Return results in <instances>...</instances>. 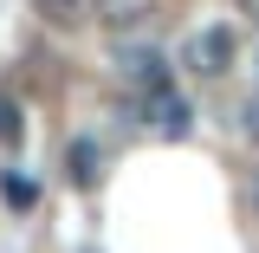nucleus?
I'll list each match as a JSON object with an SVG mask.
<instances>
[{
    "label": "nucleus",
    "instance_id": "nucleus-1",
    "mask_svg": "<svg viewBox=\"0 0 259 253\" xmlns=\"http://www.w3.org/2000/svg\"><path fill=\"white\" fill-rule=\"evenodd\" d=\"M182 65H188L194 78H227L233 71V26H194L188 46H182Z\"/></svg>",
    "mask_w": 259,
    "mask_h": 253
},
{
    "label": "nucleus",
    "instance_id": "nucleus-2",
    "mask_svg": "<svg viewBox=\"0 0 259 253\" xmlns=\"http://www.w3.org/2000/svg\"><path fill=\"white\" fill-rule=\"evenodd\" d=\"M143 124H156L162 136H188V104L175 85H149L143 91Z\"/></svg>",
    "mask_w": 259,
    "mask_h": 253
},
{
    "label": "nucleus",
    "instance_id": "nucleus-3",
    "mask_svg": "<svg viewBox=\"0 0 259 253\" xmlns=\"http://www.w3.org/2000/svg\"><path fill=\"white\" fill-rule=\"evenodd\" d=\"M149 13H156V0H97V26H110V32L149 26Z\"/></svg>",
    "mask_w": 259,
    "mask_h": 253
},
{
    "label": "nucleus",
    "instance_id": "nucleus-4",
    "mask_svg": "<svg viewBox=\"0 0 259 253\" xmlns=\"http://www.w3.org/2000/svg\"><path fill=\"white\" fill-rule=\"evenodd\" d=\"M32 7H39L52 26H84V20L97 13V0H32Z\"/></svg>",
    "mask_w": 259,
    "mask_h": 253
},
{
    "label": "nucleus",
    "instance_id": "nucleus-5",
    "mask_svg": "<svg viewBox=\"0 0 259 253\" xmlns=\"http://www.w3.org/2000/svg\"><path fill=\"white\" fill-rule=\"evenodd\" d=\"M97 169H104V150H97L91 136H78V143H71V182H78V189H91Z\"/></svg>",
    "mask_w": 259,
    "mask_h": 253
},
{
    "label": "nucleus",
    "instance_id": "nucleus-6",
    "mask_svg": "<svg viewBox=\"0 0 259 253\" xmlns=\"http://www.w3.org/2000/svg\"><path fill=\"white\" fill-rule=\"evenodd\" d=\"M0 143H7V150L20 143V104H13L7 91H0Z\"/></svg>",
    "mask_w": 259,
    "mask_h": 253
},
{
    "label": "nucleus",
    "instance_id": "nucleus-7",
    "mask_svg": "<svg viewBox=\"0 0 259 253\" xmlns=\"http://www.w3.org/2000/svg\"><path fill=\"white\" fill-rule=\"evenodd\" d=\"M7 201H13V208H26V201H32V182H20V175H7Z\"/></svg>",
    "mask_w": 259,
    "mask_h": 253
},
{
    "label": "nucleus",
    "instance_id": "nucleus-8",
    "mask_svg": "<svg viewBox=\"0 0 259 253\" xmlns=\"http://www.w3.org/2000/svg\"><path fill=\"white\" fill-rule=\"evenodd\" d=\"M246 7H253V13H259V0H246Z\"/></svg>",
    "mask_w": 259,
    "mask_h": 253
}]
</instances>
